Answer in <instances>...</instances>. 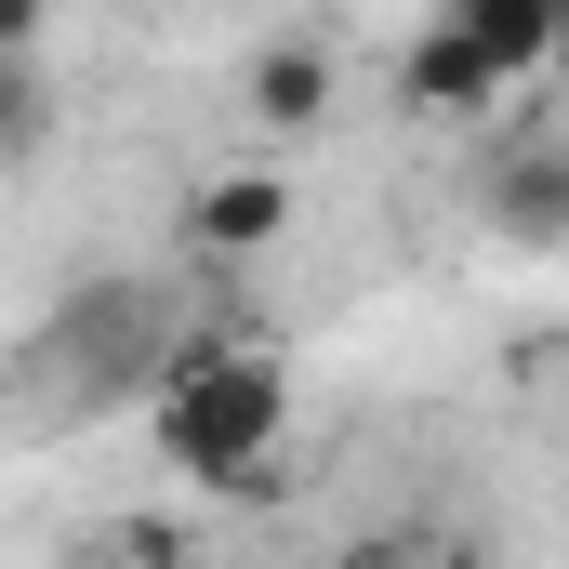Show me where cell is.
I'll return each instance as SVG.
<instances>
[{"label": "cell", "mask_w": 569, "mask_h": 569, "mask_svg": "<svg viewBox=\"0 0 569 569\" xmlns=\"http://www.w3.org/2000/svg\"><path fill=\"white\" fill-rule=\"evenodd\" d=\"M0 67H40V0H0Z\"/></svg>", "instance_id": "10"}, {"label": "cell", "mask_w": 569, "mask_h": 569, "mask_svg": "<svg viewBox=\"0 0 569 569\" xmlns=\"http://www.w3.org/2000/svg\"><path fill=\"white\" fill-rule=\"evenodd\" d=\"M398 93H411V107H437V120H477V107L503 93V67L477 53V27H463V13H437L425 40L398 53Z\"/></svg>", "instance_id": "4"}, {"label": "cell", "mask_w": 569, "mask_h": 569, "mask_svg": "<svg viewBox=\"0 0 569 569\" xmlns=\"http://www.w3.org/2000/svg\"><path fill=\"white\" fill-rule=\"evenodd\" d=\"M40 133H53V80L40 67H0V159H40Z\"/></svg>", "instance_id": "9"}, {"label": "cell", "mask_w": 569, "mask_h": 569, "mask_svg": "<svg viewBox=\"0 0 569 569\" xmlns=\"http://www.w3.org/2000/svg\"><path fill=\"white\" fill-rule=\"evenodd\" d=\"M345 569H398V557H345Z\"/></svg>", "instance_id": "11"}, {"label": "cell", "mask_w": 569, "mask_h": 569, "mask_svg": "<svg viewBox=\"0 0 569 569\" xmlns=\"http://www.w3.org/2000/svg\"><path fill=\"white\" fill-rule=\"evenodd\" d=\"M490 212H503L517 239H557V212H569V159H557V146H517V159L490 172Z\"/></svg>", "instance_id": "8"}, {"label": "cell", "mask_w": 569, "mask_h": 569, "mask_svg": "<svg viewBox=\"0 0 569 569\" xmlns=\"http://www.w3.org/2000/svg\"><path fill=\"white\" fill-rule=\"evenodd\" d=\"M146 437H159V463L186 477V490H226V503H252L266 490V463H279L291 437V371L239 331V318H186V345H172V371L146 385Z\"/></svg>", "instance_id": "2"}, {"label": "cell", "mask_w": 569, "mask_h": 569, "mask_svg": "<svg viewBox=\"0 0 569 569\" xmlns=\"http://www.w3.org/2000/svg\"><path fill=\"white\" fill-rule=\"evenodd\" d=\"M463 27H477V53L503 67V80H530V67H557V13L543 0H450Z\"/></svg>", "instance_id": "7"}, {"label": "cell", "mask_w": 569, "mask_h": 569, "mask_svg": "<svg viewBox=\"0 0 569 569\" xmlns=\"http://www.w3.org/2000/svg\"><path fill=\"white\" fill-rule=\"evenodd\" d=\"M239 93H252L266 133H318V120H331V40H266Z\"/></svg>", "instance_id": "5"}, {"label": "cell", "mask_w": 569, "mask_h": 569, "mask_svg": "<svg viewBox=\"0 0 569 569\" xmlns=\"http://www.w3.org/2000/svg\"><path fill=\"white\" fill-rule=\"evenodd\" d=\"M291 226V186L266 159H239V172H199L186 186V252H212V266H239V252H279Z\"/></svg>", "instance_id": "3"}, {"label": "cell", "mask_w": 569, "mask_h": 569, "mask_svg": "<svg viewBox=\"0 0 569 569\" xmlns=\"http://www.w3.org/2000/svg\"><path fill=\"white\" fill-rule=\"evenodd\" d=\"M67 569H212V557H199V530H172V517H93V530L67 543Z\"/></svg>", "instance_id": "6"}, {"label": "cell", "mask_w": 569, "mask_h": 569, "mask_svg": "<svg viewBox=\"0 0 569 569\" xmlns=\"http://www.w3.org/2000/svg\"><path fill=\"white\" fill-rule=\"evenodd\" d=\"M172 345H186V305L159 279H80L27 345H13V371H0V425L13 437H67L93 425V411H133L146 385L172 371Z\"/></svg>", "instance_id": "1"}]
</instances>
